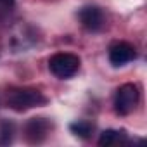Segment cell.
<instances>
[{"instance_id": "cell-5", "label": "cell", "mask_w": 147, "mask_h": 147, "mask_svg": "<svg viewBox=\"0 0 147 147\" xmlns=\"http://www.w3.org/2000/svg\"><path fill=\"white\" fill-rule=\"evenodd\" d=\"M109 62L114 66V67H121L128 62H131L135 57H137V52H135V47L128 42H118L114 45L109 47Z\"/></svg>"}, {"instance_id": "cell-3", "label": "cell", "mask_w": 147, "mask_h": 147, "mask_svg": "<svg viewBox=\"0 0 147 147\" xmlns=\"http://www.w3.org/2000/svg\"><path fill=\"white\" fill-rule=\"evenodd\" d=\"M138 99H140V94H138L137 85L125 83V85H121L116 90V95H114V111L119 116H126V114H130L137 107Z\"/></svg>"}, {"instance_id": "cell-2", "label": "cell", "mask_w": 147, "mask_h": 147, "mask_svg": "<svg viewBox=\"0 0 147 147\" xmlns=\"http://www.w3.org/2000/svg\"><path fill=\"white\" fill-rule=\"evenodd\" d=\"M49 69L59 80H69L80 69V57L71 52H57L49 59Z\"/></svg>"}, {"instance_id": "cell-4", "label": "cell", "mask_w": 147, "mask_h": 147, "mask_svg": "<svg viewBox=\"0 0 147 147\" xmlns=\"http://www.w3.org/2000/svg\"><path fill=\"white\" fill-rule=\"evenodd\" d=\"M52 130V123L47 118H31L24 125V138L30 144H42Z\"/></svg>"}, {"instance_id": "cell-7", "label": "cell", "mask_w": 147, "mask_h": 147, "mask_svg": "<svg viewBox=\"0 0 147 147\" xmlns=\"http://www.w3.org/2000/svg\"><path fill=\"white\" fill-rule=\"evenodd\" d=\"M69 130H71L73 135H76L78 138H88L92 135V131H94V125H90L88 121L80 119V121L71 123L69 125Z\"/></svg>"}, {"instance_id": "cell-1", "label": "cell", "mask_w": 147, "mask_h": 147, "mask_svg": "<svg viewBox=\"0 0 147 147\" xmlns=\"http://www.w3.org/2000/svg\"><path fill=\"white\" fill-rule=\"evenodd\" d=\"M7 107H11L16 113H24L28 109L43 106L47 102V97L36 90V88H11L7 90Z\"/></svg>"}, {"instance_id": "cell-6", "label": "cell", "mask_w": 147, "mask_h": 147, "mask_svg": "<svg viewBox=\"0 0 147 147\" xmlns=\"http://www.w3.org/2000/svg\"><path fill=\"white\" fill-rule=\"evenodd\" d=\"M78 18H80V21H82L83 28L88 30V31H99V30H102V26H104V23H106L104 12H102L99 7H95V5L83 7V9L78 12Z\"/></svg>"}, {"instance_id": "cell-9", "label": "cell", "mask_w": 147, "mask_h": 147, "mask_svg": "<svg viewBox=\"0 0 147 147\" xmlns=\"http://www.w3.org/2000/svg\"><path fill=\"white\" fill-rule=\"evenodd\" d=\"M14 138V125L11 121H2L0 125V145H9Z\"/></svg>"}, {"instance_id": "cell-8", "label": "cell", "mask_w": 147, "mask_h": 147, "mask_svg": "<svg viewBox=\"0 0 147 147\" xmlns=\"http://www.w3.org/2000/svg\"><path fill=\"white\" fill-rule=\"evenodd\" d=\"M123 137V131H118V130H104L99 137V145L102 147H109L116 142H119Z\"/></svg>"}, {"instance_id": "cell-10", "label": "cell", "mask_w": 147, "mask_h": 147, "mask_svg": "<svg viewBox=\"0 0 147 147\" xmlns=\"http://www.w3.org/2000/svg\"><path fill=\"white\" fill-rule=\"evenodd\" d=\"M0 4H2V5H7V7H11V5L14 4V0H0Z\"/></svg>"}]
</instances>
